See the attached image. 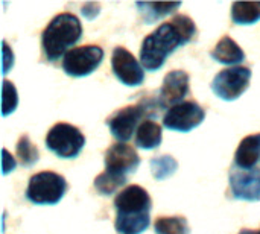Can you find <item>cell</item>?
Listing matches in <instances>:
<instances>
[{"label":"cell","mask_w":260,"mask_h":234,"mask_svg":"<svg viewBox=\"0 0 260 234\" xmlns=\"http://www.w3.org/2000/svg\"><path fill=\"white\" fill-rule=\"evenodd\" d=\"M197 35L195 21L187 15H175L171 21L160 24L149 34L140 49L142 65L148 72H155L163 67L166 58L174 53L180 46L187 44Z\"/></svg>","instance_id":"obj_1"},{"label":"cell","mask_w":260,"mask_h":234,"mask_svg":"<svg viewBox=\"0 0 260 234\" xmlns=\"http://www.w3.org/2000/svg\"><path fill=\"white\" fill-rule=\"evenodd\" d=\"M117 212L114 227L119 234H142L149 227L152 201L140 186H128L114 199Z\"/></svg>","instance_id":"obj_2"},{"label":"cell","mask_w":260,"mask_h":234,"mask_svg":"<svg viewBox=\"0 0 260 234\" xmlns=\"http://www.w3.org/2000/svg\"><path fill=\"white\" fill-rule=\"evenodd\" d=\"M82 35V24L73 14L62 12L52 18L41 35V46L44 56L49 61H56L67 49L75 46Z\"/></svg>","instance_id":"obj_3"},{"label":"cell","mask_w":260,"mask_h":234,"mask_svg":"<svg viewBox=\"0 0 260 234\" xmlns=\"http://www.w3.org/2000/svg\"><path fill=\"white\" fill-rule=\"evenodd\" d=\"M67 187V181L62 175L44 171L30 177L26 198L37 206H55L64 198Z\"/></svg>","instance_id":"obj_4"},{"label":"cell","mask_w":260,"mask_h":234,"mask_svg":"<svg viewBox=\"0 0 260 234\" xmlns=\"http://www.w3.org/2000/svg\"><path fill=\"white\" fill-rule=\"evenodd\" d=\"M160 108L158 105H152V101H140L137 105H128L125 108H120L117 110L114 114H111L108 119H107V125L113 134V137L116 140H119L120 143L122 142H128L134 131L140 126V120L145 117V116H152L155 114V111L152 110H157ZM137 132V131H136Z\"/></svg>","instance_id":"obj_5"},{"label":"cell","mask_w":260,"mask_h":234,"mask_svg":"<svg viewBox=\"0 0 260 234\" xmlns=\"http://www.w3.org/2000/svg\"><path fill=\"white\" fill-rule=\"evenodd\" d=\"M85 146L84 134L73 125L59 122L46 136V148L59 158H76Z\"/></svg>","instance_id":"obj_6"},{"label":"cell","mask_w":260,"mask_h":234,"mask_svg":"<svg viewBox=\"0 0 260 234\" xmlns=\"http://www.w3.org/2000/svg\"><path fill=\"white\" fill-rule=\"evenodd\" d=\"M251 81V70L244 65L221 70L212 81L213 93L222 101H236L244 94Z\"/></svg>","instance_id":"obj_7"},{"label":"cell","mask_w":260,"mask_h":234,"mask_svg":"<svg viewBox=\"0 0 260 234\" xmlns=\"http://www.w3.org/2000/svg\"><path fill=\"white\" fill-rule=\"evenodd\" d=\"M104 50L99 46L88 44L69 50L62 58V70L73 78L91 75L102 62Z\"/></svg>","instance_id":"obj_8"},{"label":"cell","mask_w":260,"mask_h":234,"mask_svg":"<svg viewBox=\"0 0 260 234\" xmlns=\"http://www.w3.org/2000/svg\"><path fill=\"white\" fill-rule=\"evenodd\" d=\"M139 164L137 151L126 143H116L105 152V172L114 178L128 181V175L136 172Z\"/></svg>","instance_id":"obj_9"},{"label":"cell","mask_w":260,"mask_h":234,"mask_svg":"<svg viewBox=\"0 0 260 234\" xmlns=\"http://www.w3.org/2000/svg\"><path fill=\"white\" fill-rule=\"evenodd\" d=\"M206 119L204 108L195 101H186L180 105L169 108L163 117V126L171 131L189 132L200 126Z\"/></svg>","instance_id":"obj_10"},{"label":"cell","mask_w":260,"mask_h":234,"mask_svg":"<svg viewBox=\"0 0 260 234\" xmlns=\"http://www.w3.org/2000/svg\"><path fill=\"white\" fill-rule=\"evenodd\" d=\"M229 181L235 199L250 203L260 201V171L257 168L242 169L233 164L229 174Z\"/></svg>","instance_id":"obj_11"},{"label":"cell","mask_w":260,"mask_h":234,"mask_svg":"<svg viewBox=\"0 0 260 234\" xmlns=\"http://www.w3.org/2000/svg\"><path fill=\"white\" fill-rule=\"evenodd\" d=\"M111 67L116 78L126 87H137L145 81V72L140 62L125 47L117 46L113 50Z\"/></svg>","instance_id":"obj_12"},{"label":"cell","mask_w":260,"mask_h":234,"mask_svg":"<svg viewBox=\"0 0 260 234\" xmlns=\"http://www.w3.org/2000/svg\"><path fill=\"white\" fill-rule=\"evenodd\" d=\"M189 93V75L184 70H172L169 72L160 88L157 104L160 108H172L175 105L183 104L184 97Z\"/></svg>","instance_id":"obj_13"},{"label":"cell","mask_w":260,"mask_h":234,"mask_svg":"<svg viewBox=\"0 0 260 234\" xmlns=\"http://www.w3.org/2000/svg\"><path fill=\"white\" fill-rule=\"evenodd\" d=\"M260 160V134H253L245 137L235 154V164L242 169L256 168Z\"/></svg>","instance_id":"obj_14"},{"label":"cell","mask_w":260,"mask_h":234,"mask_svg":"<svg viewBox=\"0 0 260 234\" xmlns=\"http://www.w3.org/2000/svg\"><path fill=\"white\" fill-rule=\"evenodd\" d=\"M210 56L215 61H218L221 64H227V65H235V64H241L242 61H245L244 50L239 47V44L233 38H230L227 35L218 41V44L212 50Z\"/></svg>","instance_id":"obj_15"},{"label":"cell","mask_w":260,"mask_h":234,"mask_svg":"<svg viewBox=\"0 0 260 234\" xmlns=\"http://www.w3.org/2000/svg\"><path fill=\"white\" fill-rule=\"evenodd\" d=\"M161 139H163L161 126L157 122H154L151 119H146L137 128L136 146L142 148V149H155L157 146H160Z\"/></svg>","instance_id":"obj_16"},{"label":"cell","mask_w":260,"mask_h":234,"mask_svg":"<svg viewBox=\"0 0 260 234\" xmlns=\"http://www.w3.org/2000/svg\"><path fill=\"white\" fill-rule=\"evenodd\" d=\"M232 20L242 26L259 21L260 2H235L232 5Z\"/></svg>","instance_id":"obj_17"},{"label":"cell","mask_w":260,"mask_h":234,"mask_svg":"<svg viewBox=\"0 0 260 234\" xmlns=\"http://www.w3.org/2000/svg\"><path fill=\"white\" fill-rule=\"evenodd\" d=\"M142 14V18L145 23L152 24L157 20L169 15L175 9L181 6V3H137L136 5Z\"/></svg>","instance_id":"obj_18"},{"label":"cell","mask_w":260,"mask_h":234,"mask_svg":"<svg viewBox=\"0 0 260 234\" xmlns=\"http://www.w3.org/2000/svg\"><path fill=\"white\" fill-rule=\"evenodd\" d=\"M155 234H190L187 219L183 216H161L154 224Z\"/></svg>","instance_id":"obj_19"},{"label":"cell","mask_w":260,"mask_h":234,"mask_svg":"<svg viewBox=\"0 0 260 234\" xmlns=\"http://www.w3.org/2000/svg\"><path fill=\"white\" fill-rule=\"evenodd\" d=\"M178 169V163L171 155H161L151 160V172L155 180L163 181L169 177H172Z\"/></svg>","instance_id":"obj_20"},{"label":"cell","mask_w":260,"mask_h":234,"mask_svg":"<svg viewBox=\"0 0 260 234\" xmlns=\"http://www.w3.org/2000/svg\"><path fill=\"white\" fill-rule=\"evenodd\" d=\"M17 157L20 160V164L24 168H30L38 161L40 152L26 134L21 136L17 142Z\"/></svg>","instance_id":"obj_21"},{"label":"cell","mask_w":260,"mask_h":234,"mask_svg":"<svg viewBox=\"0 0 260 234\" xmlns=\"http://www.w3.org/2000/svg\"><path fill=\"white\" fill-rule=\"evenodd\" d=\"M17 90L14 87L12 82L9 81H3V101H2V105H3V111L2 114L3 116H8L9 113H12L15 108H17Z\"/></svg>","instance_id":"obj_22"},{"label":"cell","mask_w":260,"mask_h":234,"mask_svg":"<svg viewBox=\"0 0 260 234\" xmlns=\"http://www.w3.org/2000/svg\"><path fill=\"white\" fill-rule=\"evenodd\" d=\"M3 47H5V53H3V59H5L3 75H6L8 70H9V67H11V64H14V55L11 53V50H9V47H8V44H6V41L3 43Z\"/></svg>","instance_id":"obj_23"},{"label":"cell","mask_w":260,"mask_h":234,"mask_svg":"<svg viewBox=\"0 0 260 234\" xmlns=\"http://www.w3.org/2000/svg\"><path fill=\"white\" fill-rule=\"evenodd\" d=\"M3 157H5V160H3V174L6 175L15 168V160L9 155V152L6 149H3Z\"/></svg>","instance_id":"obj_24"},{"label":"cell","mask_w":260,"mask_h":234,"mask_svg":"<svg viewBox=\"0 0 260 234\" xmlns=\"http://www.w3.org/2000/svg\"><path fill=\"white\" fill-rule=\"evenodd\" d=\"M239 234H257L256 231H253V230H242Z\"/></svg>","instance_id":"obj_25"},{"label":"cell","mask_w":260,"mask_h":234,"mask_svg":"<svg viewBox=\"0 0 260 234\" xmlns=\"http://www.w3.org/2000/svg\"><path fill=\"white\" fill-rule=\"evenodd\" d=\"M257 234H260V231H257Z\"/></svg>","instance_id":"obj_26"}]
</instances>
